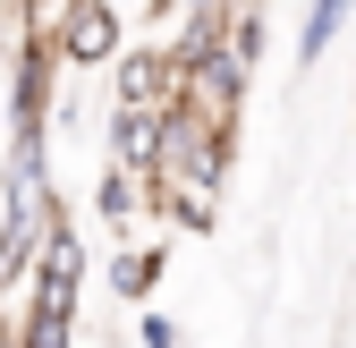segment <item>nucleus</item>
Listing matches in <instances>:
<instances>
[{
	"label": "nucleus",
	"instance_id": "nucleus-9",
	"mask_svg": "<svg viewBox=\"0 0 356 348\" xmlns=\"http://www.w3.org/2000/svg\"><path fill=\"white\" fill-rule=\"evenodd\" d=\"M356 0H305V26H297V68H323V52L348 34Z\"/></svg>",
	"mask_w": 356,
	"mask_h": 348
},
{
	"label": "nucleus",
	"instance_id": "nucleus-3",
	"mask_svg": "<svg viewBox=\"0 0 356 348\" xmlns=\"http://www.w3.org/2000/svg\"><path fill=\"white\" fill-rule=\"evenodd\" d=\"M60 34V60L68 68H111L127 52V17H119V0H68V9L51 17Z\"/></svg>",
	"mask_w": 356,
	"mask_h": 348
},
{
	"label": "nucleus",
	"instance_id": "nucleus-14",
	"mask_svg": "<svg viewBox=\"0 0 356 348\" xmlns=\"http://www.w3.org/2000/svg\"><path fill=\"white\" fill-rule=\"evenodd\" d=\"M0 136H9V77H0Z\"/></svg>",
	"mask_w": 356,
	"mask_h": 348
},
{
	"label": "nucleus",
	"instance_id": "nucleus-10",
	"mask_svg": "<svg viewBox=\"0 0 356 348\" xmlns=\"http://www.w3.org/2000/svg\"><path fill=\"white\" fill-rule=\"evenodd\" d=\"M220 42H229L246 68H263V42H272V26H263V0H229V26H220Z\"/></svg>",
	"mask_w": 356,
	"mask_h": 348
},
{
	"label": "nucleus",
	"instance_id": "nucleus-4",
	"mask_svg": "<svg viewBox=\"0 0 356 348\" xmlns=\"http://www.w3.org/2000/svg\"><path fill=\"white\" fill-rule=\"evenodd\" d=\"M161 136H170V102H111V119H102V153L145 170V179L161 170Z\"/></svg>",
	"mask_w": 356,
	"mask_h": 348
},
{
	"label": "nucleus",
	"instance_id": "nucleus-5",
	"mask_svg": "<svg viewBox=\"0 0 356 348\" xmlns=\"http://www.w3.org/2000/svg\"><path fill=\"white\" fill-rule=\"evenodd\" d=\"M102 77H111V102H178V52L170 42H127Z\"/></svg>",
	"mask_w": 356,
	"mask_h": 348
},
{
	"label": "nucleus",
	"instance_id": "nucleus-6",
	"mask_svg": "<svg viewBox=\"0 0 356 348\" xmlns=\"http://www.w3.org/2000/svg\"><path fill=\"white\" fill-rule=\"evenodd\" d=\"M94 212H102L111 230H127L136 212H153V179H145V170H127V161H111V153H102V170H94Z\"/></svg>",
	"mask_w": 356,
	"mask_h": 348
},
{
	"label": "nucleus",
	"instance_id": "nucleus-13",
	"mask_svg": "<svg viewBox=\"0 0 356 348\" xmlns=\"http://www.w3.org/2000/svg\"><path fill=\"white\" fill-rule=\"evenodd\" d=\"M136 340H145V348H178V323H170V315H145Z\"/></svg>",
	"mask_w": 356,
	"mask_h": 348
},
{
	"label": "nucleus",
	"instance_id": "nucleus-8",
	"mask_svg": "<svg viewBox=\"0 0 356 348\" xmlns=\"http://www.w3.org/2000/svg\"><path fill=\"white\" fill-rule=\"evenodd\" d=\"M161 272H170V246H119L111 255V297H127V306H145V297L161 289Z\"/></svg>",
	"mask_w": 356,
	"mask_h": 348
},
{
	"label": "nucleus",
	"instance_id": "nucleus-2",
	"mask_svg": "<svg viewBox=\"0 0 356 348\" xmlns=\"http://www.w3.org/2000/svg\"><path fill=\"white\" fill-rule=\"evenodd\" d=\"M246 85H254V68L229 52V42H220V52H204V60H187V68H178V102H187L204 127H229V136H238Z\"/></svg>",
	"mask_w": 356,
	"mask_h": 348
},
{
	"label": "nucleus",
	"instance_id": "nucleus-11",
	"mask_svg": "<svg viewBox=\"0 0 356 348\" xmlns=\"http://www.w3.org/2000/svg\"><path fill=\"white\" fill-rule=\"evenodd\" d=\"M17 348H76V315H42V306H17Z\"/></svg>",
	"mask_w": 356,
	"mask_h": 348
},
{
	"label": "nucleus",
	"instance_id": "nucleus-1",
	"mask_svg": "<svg viewBox=\"0 0 356 348\" xmlns=\"http://www.w3.org/2000/svg\"><path fill=\"white\" fill-rule=\"evenodd\" d=\"M51 212H60L51 145H9V153H0V289H17V280L34 272Z\"/></svg>",
	"mask_w": 356,
	"mask_h": 348
},
{
	"label": "nucleus",
	"instance_id": "nucleus-7",
	"mask_svg": "<svg viewBox=\"0 0 356 348\" xmlns=\"http://www.w3.org/2000/svg\"><path fill=\"white\" fill-rule=\"evenodd\" d=\"M85 264H94V255H85V230H76V212L60 204V212H51V230H42L34 272H51V280H76V289H85Z\"/></svg>",
	"mask_w": 356,
	"mask_h": 348
},
{
	"label": "nucleus",
	"instance_id": "nucleus-12",
	"mask_svg": "<svg viewBox=\"0 0 356 348\" xmlns=\"http://www.w3.org/2000/svg\"><path fill=\"white\" fill-rule=\"evenodd\" d=\"M26 306H42V315H76L85 289H76V280H51V272H26Z\"/></svg>",
	"mask_w": 356,
	"mask_h": 348
}]
</instances>
